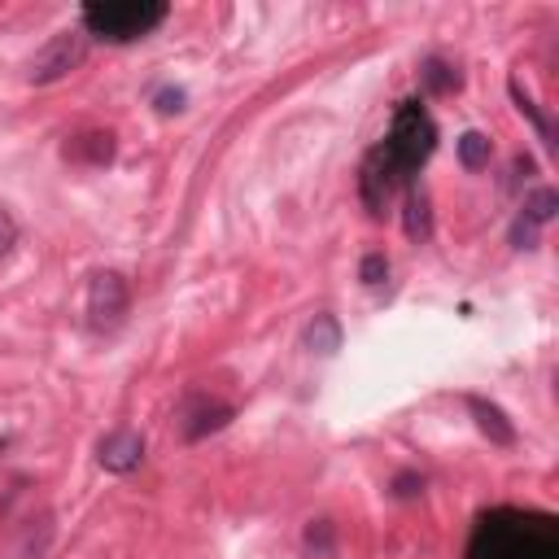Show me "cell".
Wrapping results in <instances>:
<instances>
[{
	"label": "cell",
	"instance_id": "obj_1",
	"mask_svg": "<svg viewBox=\"0 0 559 559\" xmlns=\"http://www.w3.org/2000/svg\"><path fill=\"white\" fill-rule=\"evenodd\" d=\"M468 559H559V524L546 511L494 507L476 520Z\"/></svg>",
	"mask_w": 559,
	"mask_h": 559
},
{
	"label": "cell",
	"instance_id": "obj_2",
	"mask_svg": "<svg viewBox=\"0 0 559 559\" xmlns=\"http://www.w3.org/2000/svg\"><path fill=\"white\" fill-rule=\"evenodd\" d=\"M162 0H92L84 5V36H97L105 45H132L145 40L166 23Z\"/></svg>",
	"mask_w": 559,
	"mask_h": 559
},
{
	"label": "cell",
	"instance_id": "obj_3",
	"mask_svg": "<svg viewBox=\"0 0 559 559\" xmlns=\"http://www.w3.org/2000/svg\"><path fill=\"white\" fill-rule=\"evenodd\" d=\"M381 149L394 158V166L411 179L437 149V123L428 119V110L420 101H402L394 110V123H389V136L381 140Z\"/></svg>",
	"mask_w": 559,
	"mask_h": 559
},
{
	"label": "cell",
	"instance_id": "obj_4",
	"mask_svg": "<svg viewBox=\"0 0 559 559\" xmlns=\"http://www.w3.org/2000/svg\"><path fill=\"white\" fill-rule=\"evenodd\" d=\"M132 311V285L123 271H97L88 285V324L92 333H114Z\"/></svg>",
	"mask_w": 559,
	"mask_h": 559
},
{
	"label": "cell",
	"instance_id": "obj_5",
	"mask_svg": "<svg viewBox=\"0 0 559 559\" xmlns=\"http://www.w3.org/2000/svg\"><path fill=\"white\" fill-rule=\"evenodd\" d=\"M402 184H411L398 166H394V158L376 145L368 158H363V166H359V197H363V206H368V214H385L389 210V201H394V192L402 188Z\"/></svg>",
	"mask_w": 559,
	"mask_h": 559
},
{
	"label": "cell",
	"instance_id": "obj_6",
	"mask_svg": "<svg viewBox=\"0 0 559 559\" xmlns=\"http://www.w3.org/2000/svg\"><path fill=\"white\" fill-rule=\"evenodd\" d=\"M88 58V36L84 32H58L32 62V84H58L66 79L79 62Z\"/></svg>",
	"mask_w": 559,
	"mask_h": 559
},
{
	"label": "cell",
	"instance_id": "obj_7",
	"mask_svg": "<svg viewBox=\"0 0 559 559\" xmlns=\"http://www.w3.org/2000/svg\"><path fill=\"white\" fill-rule=\"evenodd\" d=\"M232 402H219V398H210V394H188L184 402H179V411H175V424H179V437L184 442H201V437H210V433H219V428H227L232 424Z\"/></svg>",
	"mask_w": 559,
	"mask_h": 559
},
{
	"label": "cell",
	"instance_id": "obj_8",
	"mask_svg": "<svg viewBox=\"0 0 559 559\" xmlns=\"http://www.w3.org/2000/svg\"><path fill=\"white\" fill-rule=\"evenodd\" d=\"M49 546H53V511L40 507L14 524L10 542H5V559H45Z\"/></svg>",
	"mask_w": 559,
	"mask_h": 559
},
{
	"label": "cell",
	"instance_id": "obj_9",
	"mask_svg": "<svg viewBox=\"0 0 559 559\" xmlns=\"http://www.w3.org/2000/svg\"><path fill=\"white\" fill-rule=\"evenodd\" d=\"M97 463H101L105 472H114V476L136 472V468L145 463V437H140L136 428H114V433H105V437L97 442Z\"/></svg>",
	"mask_w": 559,
	"mask_h": 559
},
{
	"label": "cell",
	"instance_id": "obj_10",
	"mask_svg": "<svg viewBox=\"0 0 559 559\" xmlns=\"http://www.w3.org/2000/svg\"><path fill=\"white\" fill-rule=\"evenodd\" d=\"M66 162H84V166H110L114 162V136L110 132H79L66 140Z\"/></svg>",
	"mask_w": 559,
	"mask_h": 559
},
{
	"label": "cell",
	"instance_id": "obj_11",
	"mask_svg": "<svg viewBox=\"0 0 559 559\" xmlns=\"http://www.w3.org/2000/svg\"><path fill=\"white\" fill-rule=\"evenodd\" d=\"M463 402H468V411L476 415V428H481L494 446H515V424L502 415V407H494V402H485V398H476V394H468Z\"/></svg>",
	"mask_w": 559,
	"mask_h": 559
},
{
	"label": "cell",
	"instance_id": "obj_12",
	"mask_svg": "<svg viewBox=\"0 0 559 559\" xmlns=\"http://www.w3.org/2000/svg\"><path fill=\"white\" fill-rule=\"evenodd\" d=\"M402 227L415 245H424L433 236V206H428V192L424 188H407V201H402Z\"/></svg>",
	"mask_w": 559,
	"mask_h": 559
},
{
	"label": "cell",
	"instance_id": "obj_13",
	"mask_svg": "<svg viewBox=\"0 0 559 559\" xmlns=\"http://www.w3.org/2000/svg\"><path fill=\"white\" fill-rule=\"evenodd\" d=\"M302 346H307L311 355H320V359H333V355L341 350V324H337V315H328V311L311 315V324H307V333H302Z\"/></svg>",
	"mask_w": 559,
	"mask_h": 559
},
{
	"label": "cell",
	"instance_id": "obj_14",
	"mask_svg": "<svg viewBox=\"0 0 559 559\" xmlns=\"http://www.w3.org/2000/svg\"><path fill=\"white\" fill-rule=\"evenodd\" d=\"M459 84H463V75H459L450 62H442V58H428V62L420 66V88H424L428 97H450V92H459Z\"/></svg>",
	"mask_w": 559,
	"mask_h": 559
},
{
	"label": "cell",
	"instance_id": "obj_15",
	"mask_svg": "<svg viewBox=\"0 0 559 559\" xmlns=\"http://www.w3.org/2000/svg\"><path fill=\"white\" fill-rule=\"evenodd\" d=\"M489 158H494V140H489L485 132H463V136H459V162H463L468 171H485Z\"/></svg>",
	"mask_w": 559,
	"mask_h": 559
},
{
	"label": "cell",
	"instance_id": "obj_16",
	"mask_svg": "<svg viewBox=\"0 0 559 559\" xmlns=\"http://www.w3.org/2000/svg\"><path fill=\"white\" fill-rule=\"evenodd\" d=\"M555 210H559V192L555 188H533L529 197H524V223H533V227H542V223H550L555 219Z\"/></svg>",
	"mask_w": 559,
	"mask_h": 559
},
{
	"label": "cell",
	"instance_id": "obj_17",
	"mask_svg": "<svg viewBox=\"0 0 559 559\" xmlns=\"http://www.w3.org/2000/svg\"><path fill=\"white\" fill-rule=\"evenodd\" d=\"M511 97H515V105H520V114H529V119H533V127H537V136H542V140L550 145V136H555V132H550V119H546V114H542V110H537V105L529 101V92L520 88V79H511Z\"/></svg>",
	"mask_w": 559,
	"mask_h": 559
},
{
	"label": "cell",
	"instance_id": "obj_18",
	"mask_svg": "<svg viewBox=\"0 0 559 559\" xmlns=\"http://www.w3.org/2000/svg\"><path fill=\"white\" fill-rule=\"evenodd\" d=\"M385 275H389V258H385V253H368V258L359 262V280H363L368 289L385 285Z\"/></svg>",
	"mask_w": 559,
	"mask_h": 559
},
{
	"label": "cell",
	"instance_id": "obj_19",
	"mask_svg": "<svg viewBox=\"0 0 559 559\" xmlns=\"http://www.w3.org/2000/svg\"><path fill=\"white\" fill-rule=\"evenodd\" d=\"M307 546H311L315 555H328V550H333V520H311Z\"/></svg>",
	"mask_w": 559,
	"mask_h": 559
},
{
	"label": "cell",
	"instance_id": "obj_20",
	"mask_svg": "<svg viewBox=\"0 0 559 559\" xmlns=\"http://www.w3.org/2000/svg\"><path fill=\"white\" fill-rule=\"evenodd\" d=\"M184 88H162L158 97H153V105H158V114H179L184 110Z\"/></svg>",
	"mask_w": 559,
	"mask_h": 559
},
{
	"label": "cell",
	"instance_id": "obj_21",
	"mask_svg": "<svg viewBox=\"0 0 559 559\" xmlns=\"http://www.w3.org/2000/svg\"><path fill=\"white\" fill-rule=\"evenodd\" d=\"M14 245H18V223L10 210H0V258H5Z\"/></svg>",
	"mask_w": 559,
	"mask_h": 559
},
{
	"label": "cell",
	"instance_id": "obj_22",
	"mask_svg": "<svg viewBox=\"0 0 559 559\" xmlns=\"http://www.w3.org/2000/svg\"><path fill=\"white\" fill-rule=\"evenodd\" d=\"M394 494H398V498H415V494H424V476H415V472H402V476L394 481Z\"/></svg>",
	"mask_w": 559,
	"mask_h": 559
},
{
	"label": "cell",
	"instance_id": "obj_23",
	"mask_svg": "<svg viewBox=\"0 0 559 559\" xmlns=\"http://www.w3.org/2000/svg\"><path fill=\"white\" fill-rule=\"evenodd\" d=\"M533 232H537L533 223L515 219V227H511V245H515V249H533Z\"/></svg>",
	"mask_w": 559,
	"mask_h": 559
}]
</instances>
